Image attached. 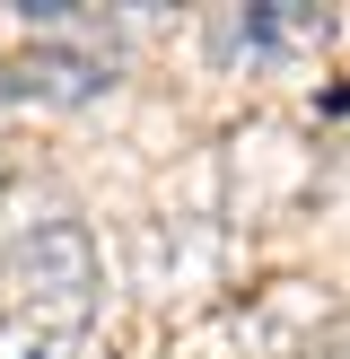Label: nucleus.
I'll use <instances>...</instances> for the list:
<instances>
[{"label": "nucleus", "mask_w": 350, "mask_h": 359, "mask_svg": "<svg viewBox=\"0 0 350 359\" xmlns=\"http://www.w3.org/2000/svg\"><path fill=\"white\" fill-rule=\"evenodd\" d=\"M9 280H18V307H35V316L97 325V307H105V263H97L88 219H35L9 255Z\"/></svg>", "instance_id": "1"}, {"label": "nucleus", "mask_w": 350, "mask_h": 359, "mask_svg": "<svg viewBox=\"0 0 350 359\" xmlns=\"http://www.w3.org/2000/svg\"><path fill=\"white\" fill-rule=\"evenodd\" d=\"M105 88H114L105 62L79 44H27L0 62V97H18V105H97Z\"/></svg>", "instance_id": "2"}, {"label": "nucleus", "mask_w": 350, "mask_h": 359, "mask_svg": "<svg viewBox=\"0 0 350 359\" xmlns=\"http://www.w3.org/2000/svg\"><path fill=\"white\" fill-rule=\"evenodd\" d=\"M324 27H332V18H324V9H307V0H254V9L219 18V53L280 62V53H298V44H324Z\"/></svg>", "instance_id": "3"}, {"label": "nucleus", "mask_w": 350, "mask_h": 359, "mask_svg": "<svg viewBox=\"0 0 350 359\" xmlns=\"http://www.w3.org/2000/svg\"><path fill=\"white\" fill-rule=\"evenodd\" d=\"M88 333H97V325L9 307V316H0V359H88Z\"/></svg>", "instance_id": "4"}, {"label": "nucleus", "mask_w": 350, "mask_h": 359, "mask_svg": "<svg viewBox=\"0 0 350 359\" xmlns=\"http://www.w3.org/2000/svg\"><path fill=\"white\" fill-rule=\"evenodd\" d=\"M0 193H9V167H0Z\"/></svg>", "instance_id": "5"}]
</instances>
